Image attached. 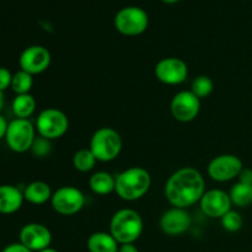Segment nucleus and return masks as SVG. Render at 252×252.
<instances>
[{"label":"nucleus","mask_w":252,"mask_h":252,"mask_svg":"<svg viewBox=\"0 0 252 252\" xmlns=\"http://www.w3.org/2000/svg\"><path fill=\"white\" fill-rule=\"evenodd\" d=\"M118 252H139V250L134 244H123V245H120Z\"/></svg>","instance_id":"7c9ffc66"},{"label":"nucleus","mask_w":252,"mask_h":252,"mask_svg":"<svg viewBox=\"0 0 252 252\" xmlns=\"http://www.w3.org/2000/svg\"><path fill=\"white\" fill-rule=\"evenodd\" d=\"M37 133L48 140L63 137L69 129V118L63 111L49 107L41 111L36 120Z\"/></svg>","instance_id":"423d86ee"},{"label":"nucleus","mask_w":252,"mask_h":252,"mask_svg":"<svg viewBox=\"0 0 252 252\" xmlns=\"http://www.w3.org/2000/svg\"><path fill=\"white\" fill-rule=\"evenodd\" d=\"M239 182H243L246 185H252V169H248V167H244L241 170L240 175L238 177Z\"/></svg>","instance_id":"c85d7f7f"},{"label":"nucleus","mask_w":252,"mask_h":252,"mask_svg":"<svg viewBox=\"0 0 252 252\" xmlns=\"http://www.w3.org/2000/svg\"><path fill=\"white\" fill-rule=\"evenodd\" d=\"M36 127L30 120L15 118L10 121L7 126L5 142L10 150L22 154L31 150L32 144L36 139Z\"/></svg>","instance_id":"39448f33"},{"label":"nucleus","mask_w":252,"mask_h":252,"mask_svg":"<svg viewBox=\"0 0 252 252\" xmlns=\"http://www.w3.org/2000/svg\"><path fill=\"white\" fill-rule=\"evenodd\" d=\"M154 73L160 83L166 85H180L187 79L189 66L182 59L169 57L158 62Z\"/></svg>","instance_id":"f8f14e48"},{"label":"nucleus","mask_w":252,"mask_h":252,"mask_svg":"<svg viewBox=\"0 0 252 252\" xmlns=\"http://www.w3.org/2000/svg\"><path fill=\"white\" fill-rule=\"evenodd\" d=\"M144 230V223L137 211L123 208L116 212L110 221V234L120 245L134 244Z\"/></svg>","instance_id":"7ed1b4c3"},{"label":"nucleus","mask_w":252,"mask_h":252,"mask_svg":"<svg viewBox=\"0 0 252 252\" xmlns=\"http://www.w3.org/2000/svg\"><path fill=\"white\" fill-rule=\"evenodd\" d=\"M51 186L44 181H33L27 185L24 189L25 201L34 206H41L47 203L52 198Z\"/></svg>","instance_id":"f3484780"},{"label":"nucleus","mask_w":252,"mask_h":252,"mask_svg":"<svg viewBox=\"0 0 252 252\" xmlns=\"http://www.w3.org/2000/svg\"><path fill=\"white\" fill-rule=\"evenodd\" d=\"M160 229L169 236H180L191 226V217L184 208H172L164 212L160 218Z\"/></svg>","instance_id":"2eb2a0df"},{"label":"nucleus","mask_w":252,"mask_h":252,"mask_svg":"<svg viewBox=\"0 0 252 252\" xmlns=\"http://www.w3.org/2000/svg\"><path fill=\"white\" fill-rule=\"evenodd\" d=\"M38 252H58V251H57L56 249H53V248H47V249H44V250H41Z\"/></svg>","instance_id":"72a5a7b5"},{"label":"nucleus","mask_w":252,"mask_h":252,"mask_svg":"<svg viewBox=\"0 0 252 252\" xmlns=\"http://www.w3.org/2000/svg\"><path fill=\"white\" fill-rule=\"evenodd\" d=\"M7 126H9V122L6 121V118H5L2 115H0V140L5 139Z\"/></svg>","instance_id":"c756f323"},{"label":"nucleus","mask_w":252,"mask_h":252,"mask_svg":"<svg viewBox=\"0 0 252 252\" xmlns=\"http://www.w3.org/2000/svg\"><path fill=\"white\" fill-rule=\"evenodd\" d=\"M244 169L243 160L234 154H221L211 160L207 167L208 176L217 182H228L238 179Z\"/></svg>","instance_id":"1a4fd4ad"},{"label":"nucleus","mask_w":252,"mask_h":252,"mask_svg":"<svg viewBox=\"0 0 252 252\" xmlns=\"http://www.w3.org/2000/svg\"><path fill=\"white\" fill-rule=\"evenodd\" d=\"M11 110L16 118L29 120L36 111V100L31 94L16 95L12 100Z\"/></svg>","instance_id":"aec40b11"},{"label":"nucleus","mask_w":252,"mask_h":252,"mask_svg":"<svg viewBox=\"0 0 252 252\" xmlns=\"http://www.w3.org/2000/svg\"><path fill=\"white\" fill-rule=\"evenodd\" d=\"M96 162H97V159L88 148L78 150L73 157V166L80 172L91 171L95 167Z\"/></svg>","instance_id":"4be33fe9"},{"label":"nucleus","mask_w":252,"mask_h":252,"mask_svg":"<svg viewBox=\"0 0 252 252\" xmlns=\"http://www.w3.org/2000/svg\"><path fill=\"white\" fill-rule=\"evenodd\" d=\"M161 1H164L165 4H176L180 0H161Z\"/></svg>","instance_id":"473e14b6"},{"label":"nucleus","mask_w":252,"mask_h":252,"mask_svg":"<svg viewBox=\"0 0 252 252\" xmlns=\"http://www.w3.org/2000/svg\"><path fill=\"white\" fill-rule=\"evenodd\" d=\"M231 203L233 206H236L238 208H245L252 204V185H246L243 182H236L231 187L230 192Z\"/></svg>","instance_id":"412c9836"},{"label":"nucleus","mask_w":252,"mask_h":252,"mask_svg":"<svg viewBox=\"0 0 252 252\" xmlns=\"http://www.w3.org/2000/svg\"><path fill=\"white\" fill-rule=\"evenodd\" d=\"M52 144L51 140L46 139L43 137H38L34 139L33 144H32L31 152L34 157L37 158H46L51 154Z\"/></svg>","instance_id":"a878e982"},{"label":"nucleus","mask_w":252,"mask_h":252,"mask_svg":"<svg viewBox=\"0 0 252 252\" xmlns=\"http://www.w3.org/2000/svg\"><path fill=\"white\" fill-rule=\"evenodd\" d=\"M32 86H33V75L26 73V71L21 70L12 75V81H11V89L16 95H25V94H30Z\"/></svg>","instance_id":"5701e85b"},{"label":"nucleus","mask_w":252,"mask_h":252,"mask_svg":"<svg viewBox=\"0 0 252 252\" xmlns=\"http://www.w3.org/2000/svg\"><path fill=\"white\" fill-rule=\"evenodd\" d=\"M86 248L89 252H118L120 244L110 233L96 231L89 236Z\"/></svg>","instance_id":"a211bd4d"},{"label":"nucleus","mask_w":252,"mask_h":252,"mask_svg":"<svg viewBox=\"0 0 252 252\" xmlns=\"http://www.w3.org/2000/svg\"><path fill=\"white\" fill-rule=\"evenodd\" d=\"M206 192V181L194 167H181L167 179L165 197L172 207L189 208L201 201Z\"/></svg>","instance_id":"f257e3e1"},{"label":"nucleus","mask_w":252,"mask_h":252,"mask_svg":"<svg viewBox=\"0 0 252 252\" xmlns=\"http://www.w3.org/2000/svg\"><path fill=\"white\" fill-rule=\"evenodd\" d=\"M19 241L32 252H38L51 248L52 233L43 224L29 223L20 230Z\"/></svg>","instance_id":"ddd939ff"},{"label":"nucleus","mask_w":252,"mask_h":252,"mask_svg":"<svg viewBox=\"0 0 252 252\" xmlns=\"http://www.w3.org/2000/svg\"><path fill=\"white\" fill-rule=\"evenodd\" d=\"M115 192L121 199L127 202L143 198L152 186V176L140 166L128 167L116 175Z\"/></svg>","instance_id":"f03ea898"},{"label":"nucleus","mask_w":252,"mask_h":252,"mask_svg":"<svg viewBox=\"0 0 252 252\" xmlns=\"http://www.w3.org/2000/svg\"><path fill=\"white\" fill-rule=\"evenodd\" d=\"M90 189L96 194L100 196H107V194L115 192L116 177L107 171H97L89 180Z\"/></svg>","instance_id":"6ab92c4d"},{"label":"nucleus","mask_w":252,"mask_h":252,"mask_svg":"<svg viewBox=\"0 0 252 252\" xmlns=\"http://www.w3.org/2000/svg\"><path fill=\"white\" fill-rule=\"evenodd\" d=\"M5 105V98H4V93H1L0 91V111L2 110V107H4Z\"/></svg>","instance_id":"2f4dec72"},{"label":"nucleus","mask_w":252,"mask_h":252,"mask_svg":"<svg viewBox=\"0 0 252 252\" xmlns=\"http://www.w3.org/2000/svg\"><path fill=\"white\" fill-rule=\"evenodd\" d=\"M198 203L203 214L214 219H220L221 217L225 216L233 206L229 193L219 189H209V191L204 192Z\"/></svg>","instance_id":"4468645a"},{"label":"nucleus","mask_w":252,"mask_h":252,"mask_svg":"<svg viewBox=\"0 0 252 252\" xmlns=\"http://www.w3.org/2000/svg\"><path fill=\"white\" fill-rule=\"evenodd\" d=\"M24 191L14 185H0V214L10 216L21 209L24 204Z\"/></svg>","instance_id":"dca6fc26"},{"label":"nucleus","mask_w":252,"mask_h":252,"mask_svg":"<svg viewBox=\"0 0 252 252\" xmlns=\"http://www.w3.org/2000/svg\"><path fill=\"white\" fill-rule=\"evenodd\" d=\"M220 223L224 230L229 231V233H236L243 228L244 219L239 212L230 209L225 216L221 217Z\"/></svg>","instance_id":"393cba45"},{"label":"nucleus","mask_w":252,"mask_h":252,"mask_svg":"<svg viewBox=\"0 0 252 252\" xmlns=\"http://www.w3.org/2000/svg\"><path fill=\"white\" fill-rule=\"evenodd\" d=\"M85 194L74 186H63L53 192L52 208L61 216H74L85 206Z\"/></svg>","instance_id":"6e6552de"},{"label":"nucleus","mask_w":252,"mask_h":252,"mask_svg":"<svg viewBox=\"0 0 252 252\" xmlns=\"http://www.w3.org/2000/svg\"><path fill=\"white\" fill-rule=\"evenodd\" d=\"M149 26L147 11L139 6H126L115 16V27L123 36H139Z\"/></svg>","instance_id":"0eeeda50"},{"label":"nucleus","mask_w":252,"mask_h":252,"mask_svg":"<svg viewBox=\"0 0 252 252\" xmlns=\"http://www.w3.org/2000/svg\"><path fill=\"white\" fill-rule=\"evenodd\" d=\"M1 252H32L30 249H27L26 246L22 245L21 243H12V244H9L7 246H5L4 250Z\"/></svg>","instance_id":"cd10ccee"},{"label":"nucleus","mask_w":252,"mask_h":252,"mask_svg":"<svg viewBox=\"0 0 252 252\" xmlns=\"http://www.w3.org/2000/svg\"><path fill=\"white\" fill-rule=\"evenodd\" d=\"M122 137L116 129L110 127L98 128L93 134L90 148L97 161L110 162L117 159L122 152Z\"/></svg>","instance_id":"20e7f679"},{"label":"nucleus","mask_w":252,"mask_h":252,"mask_svg":"<svg viewBox=\"0 0 252 252\" xmlns=\"http://www.w3.org/2000/svg\"><path fill=\"white\" fill-rule=\"evenodd\" d=\"M214 84L209 76L199 75L193 79L191 84V91L198 98H206L213 93Z\"/></svg>","instance_id":"b1692460"},{"label":"nucleus","mask_w":252,"mask_h":252,"mask_svg":"<svg viewBox=\"0 0 252 252\" xmlns=\"http://www.w3.org/2000/svg\"><path fill=\"white\" fill-rule=\"evenodd\" d=\"M172 117L179 122H191L201 111V98L197 97L191 90L177 93L170 103Z\"/></svg>","instance_id":"9b49d317"},{"label":"nucleus","mask_w":252,"mask_h":252,"mask_svg":"<svg viewBox=\"0 0 252 252\" xmlns=\"http://www.w3.org/2000/svg\"><path fill=\"white\" fill-rule=\"evenodd\" d=\"M12 75L14 74L9 70L5 66H0V91L4 93L5 90L11 86V81H12Z\"/></svg>","instance_id":"bb28decb"},{"label":"nucleus","mask_w":252,"mask_h":252,"mask_svg":"<svg viewBox=\"0 0 252 252\" xmlns=\"http://www.w3.org/2000/svg\"><path fill=\"white\" fill-rule=\"evenodd\" d=\"M52 56L48 48L41 44H33L21 52L19 58L20 69L31 75H37L47 69L51 65Z\"/></svg>","instance_id":"9d476101"}]
</instances>
